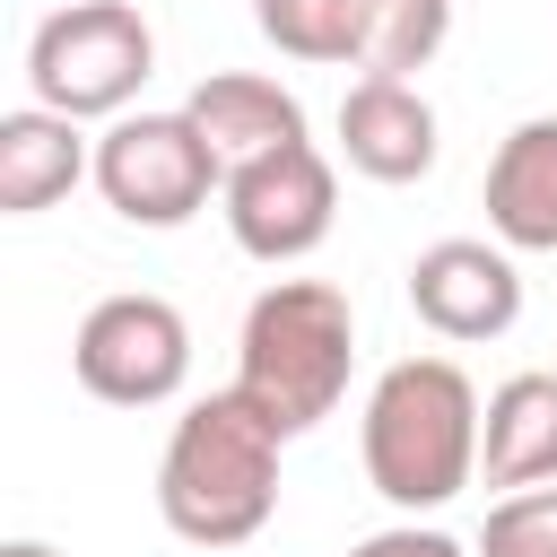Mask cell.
<instances>
[{
	"label": "cell",
	"instance_id": "4fadbf2b",
	"mask_svg": "<svg viewBox=\"0 0 557 557\" xmlns=\"http://www.w3.org/2000/svg\"><path fill=\"white\" fill-rule=\"evenodd\" d=\"M200 131H209V148L226 157V165H244V157H261V148H287V139H305V104L278 87V78H261V70H209L200 87H191V104H183Z\"/></svg>",
	"mask_w": 557,
	"mask_h": 557
},
{
	"label": "cell",
	"instance_id": "ac0fdd59",
	"mask_svg": "<svg viewBox=\"0 0 557 557\" xmlns=\"http://www.w3.org/2000/svg\"><path fill=\"white\" fill-rule=\"evenodd\" d=\"M0 557H61V548H44V540H9Z\"/></svg>",
	"mask_w": 557,
	"mask_h": 557
},
{
	"label": "cell",
	"instance_id": "5b68a950",
	"mask_svg": "<svg viewBox=\"0 0 557 557\" xmlns=\"http://www.w3.org/2000/svg\"><path fill=\"white\" fill-rule=\"evenodd\" d=\"M96 191L131 226H183L209 209V191H226V157L191 113H113L96 139Z\"/></svg>",
	"mask_w": 557,
	"mask_h": 557
},
{
	"label": "cell",
	"instance_id": "ba28073f",
	"mask_svg": "<svg viewBox=\"0 0 557 557\" xmlns=\"http://www.w3.org/2000/svg\"><path fill=\"white\" fill-rule=\"evenodd\" d=\"M409 305L435 339H505L522 322V270L505 244L444 235L409 261Z\"/></svg>",
	"mask_w": 557,
	"mask_h": 557
},
{
	"label": "cell",
	"instance_id": "e0dca14e",
	"mask_svg": "<svg viewBox=\"0 0 557 557\" xmlns=\"http://www.w3.org/2000/svg\"><path fill=\"white\" fill-rule=\"evenodd\" d=\"M348 557H470L453 531H418V522H400V531H374V540H357Z\"/></svg>",
	"mask_w": 557,
	"mask_h": 557
},
{
	"label": "cell",
	"instance_id": "3957f363",
	"mask_svg": "<svg viewBox=\"0 0 557 557\" xmlns=\"http://www.w3.org/2000/svg\"><path fill=\"white\" fill-rule=\"evenodd\" d=\"M348 366H357V313L331 278H278L252 296L235 339V392L278 435L322 426L348 400Z\"/></svg>",
	"mask_w": 557,
	"mask_h": 557
},
{
	"label": "cell",
	"instance_id": "9a60e30c",
	"mask_svg": "<svg viewBox=\"0 0 557 557\" xmlns=\"http://www.w3.org/2000/svg\"><path fill=\"white\" fill-rule=\"evenodd\" d=\"M453 35V0H374V44H366V70L383 78H409L444 52Z\"/></svg>",
	"mask_w": 557,
	"mask_h": 557
},
{
	"label": "cell",
	"instance_id": "30bf717a",
	"mask_svg": "<svg viewBox=\"0 0 557 557\" xmlns=\"http://www.w3.org/2000/svg\"><path fill=\"white\" fill-rule=\"evenodd\" d=\"M487 226L505 252H557V113H531L487 157Z\"/></svg>",
	"mask_w": 557,
	"mask_h": 557
},
{
	"label": "cell",
	"instance_id": "6da1fadb",
	"mask_svg": "<svg viewBox=\"0 0 557 557\" xmlns=\"http://www.w3.org/2000/svg\"><path fill=\"white\" fill-rule=\"evenodd\" d=\"M278 426L226 383L191 400L157 453V513L191 548H244L278 513Z\"/></svg>",
	"mask_w": 557,
	"mask_h": 557
},
{
	"label": "cell",
	"instance_id": "7c38bea8",
	"mask_svg": "<svg viewBox=\"0 0 557 557\" xmlns=\"http://www.w3.org/2000/svg\"><path fill=\"white\" fill-rule=\"evenodd\" d=\"M479 470H487V487H548L557 479V374H513L487 392Z\"/></svg>",
	"mask_w": 557,
	"mask_h": 557
},
{
	"label": "cell",
	"instance_id": "2e32d148",
	"mask_svg": "<svg viewBox=\"0 0 557 557\" xmlns=\"http://www.w3.org/2000/svg\"><path fill=\"white\" fill-rule=\"evenodd\" d=\"M479 557H557V479H548V487H513V496L487 513Z\"/></svg>",
	"mask_w": 557,
	"mask_h": 557
},
{
	"label": "cell",
	"instance_id": "8fae6325",
	"mask_svg": "<svg viewBox=\"0 0 557 557\" xmlns=\"http://www.w3.org/2000/svg\"><path fill=\"white\" fill-rule=\"evenodd\" d=\"M78 174H96V157H87L70 113H52V104L0 113V209L9 218H35V209L70 200Z\"/></svg>",
	"mask_w": 557,
	"mask_h": 557
},
{
	"label": "cell",
	"instance_id": "9c48e42d",
	"mask_svg": "<svg viewBox=\"0 0 557 557\" xmlns=\"http://www.w3.org/2000/svg\"><path fill=\"white\" fill-rule=\"evenodd\" d=\"M339 157H348L366 183H418V174L435 165V104H426L409 78L366 70V78L339 96Z\"/></svg>",
	"mask_w": 557,
	"mask_h": 557
},
{
	"label": "cell",
	"instance_id": "8992f818",
	"mask_svg": "<svg viewBox=\"0 0 557 557\" xmlns=\"http://www.w3.org/2000/svg\"><path fill=\"white\" fill-rule=\"evenodd\" d=\"M339 218V174L313 139H287V148H261L244 165H226V235L252 252V261H305Z\"/></svg>",
	"mask_w": 557,
	"mask_h": 557
},
{
	"label": "cell",
	"instance_id": "52a82bcc",
	"mask_svg": "<svg viewBox=\"0 0 557 557\" xmlns=\"http://www.w3.org/2000/svg\"><path fill=\"white\" fill-rule=\"evenodd\" d=\"M70 366H78V383L96 400L157 409L191 374V322L165 296H104V305H87V322L70 339Z\"/></svg>",
	"mask_w": 557,
	"mask_h": 557
},
{
	"label": "cell",
	"instance_id": "277c9868",
	"mask_svg": "<svg viewBox=\"0 0 557 557\" xmlns=\"http://www.w3.org/2000/svg\"><path fill=\"white\" fill-rule=\"evenodd\" d=\"M157 70V35L131 0H70L35 26L26 44V87L35 104L70 113V122H96V113H122Z\"/></svg>",
	"mask_w": 557,
	"mask_h": 557
},
{
	"label": "cell",
	"instance_id": "5bb4252c",
	"mask_svg": "<svg viewBox=\"0 0 557 557\" xmlns=\"http://www.w3.org/2000/svg\"><path fill=\"white\" fill-rule=\"evenodd\" d=\"M252 26L287 61H357L374 44V0H252Z\"/></svg>",
	"mask_w": 557,
	"mask_h": 557
},
{
	"label": "cell",
	"instance_id": "7a4b0ae2",
	"mask_svg": "<svg viewBox=\"0 0 557 557\" xmlns=\"http://www.w3.org/2000/svg\"><path fill=\"white\" fill-rule=\"evenodd\" d=\"M479 392L453 357H400L374 374L366 392V426H357V453H366V479L383 505L400 513H435L453 505L470 479H479Z\"/></svg>",
	"mask_w": 557,
	"mask_h": 557
}]
</instances>
